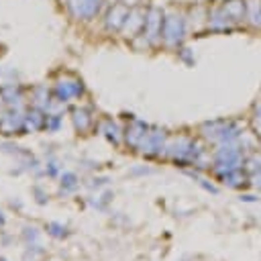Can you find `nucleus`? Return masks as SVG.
I'll use <instances>...</instances> for the list:
<instances>
[{
  "mask_svg": "<svg viewBox=\"0 0 261 261\" xmlns=\"http://www.w3.org/2000/svg\"><path fill=\"white\" fill-rule=\"evenodd\" d=\"M224 12H226L228 19H243V14H245L243 0H228L224 4Z\"/></svg>",
  "mask_w": 261,
  "mask_h": 261,
  "instance_id": "obj_1",
  "label": "nucleus"
}]
</instances>
